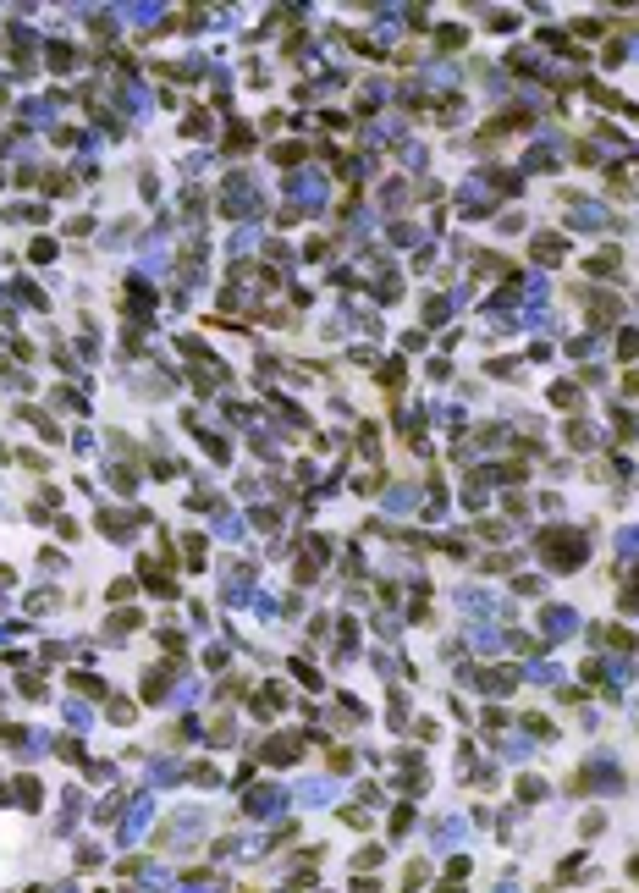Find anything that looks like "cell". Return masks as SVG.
Listing matches in <instances>:
<instances>
[{
  "instance_id": "obj_5",
  "label": "cell",
  "mask_w": 639,
  "mask_h": 893,
  "mask_svg": "<svg viewBox=\"0 0 639 893\" xmlns=\"http://www.w3.org/2000/svg\"><path fill=\"white\" fill-rule=\"evenodd\" d=\"M623 557H639V529H623Z\"/></svg>"
},
{
  "instance_id": "obj_3",
  "label": "cell",
  "mask_w": 639,
  "mask_h": 893,
  "mask_svg": "<svg viewBox=\"0 0 639 893\" xmlns=\"http://www.w3.org/2000/svg\"><path fill=\"white\" fill-rule=\"evenodd\" d=\"M546 629H551V640H563V634L573 629V612L568 606H551V612H546Z\"/></svg>"
},
{
  "instance_id": "obj_8",
  "label": "cell",
  "mask_w": 639,
  "mask_h": 893,
  "mask_svg": "<svg viewBox=\"0 0 639 893\" xmlns=\"http://www.w3.org/2000/svg\"><path fill=\"white\" fill-rule=\"evenodd\" d=\"M61 893H72V888H61Z\"/></svg>"
},
{
  "instance_id": "obj_6",
  "label": "cell",
  "mask_w": 639,
  "mask_h": 893,
  "mask_svg": "<svg viewBox=\"0 0 639 893\" xmlns=\"http://www.w3.org/2000/svg\"><path fill=\"white\" fill-rule=\"evenodd\" d=\"M496 893H518V888H512V883H501V888H496Z\"/></svg>"
},
{
  "instance_id": "obj_1",
  "label": "cell",
  "mask_w": 639,
  "mask_h": 893,
  "mask_svg": "<svg viewBox=\"0 0 639 893\" xmlns=\"http://www.w3.org/2000/svg\"><path fill=\"white\" fill-rule=\"evenodd\" d=\"M540 546H551V552H546V557H551V563H557V568H573V563H579V557H584V552H579V535H568V529H557V535H546V540H540Z\"/></svg>"
},
{
  "instance_id": "obj_4",
  "label": "cell",
  "mask_w": 639,
  "mask_h": 893,
  "mask_svg": "<svg viewBox=\"0 0 639 893\" xmlns=\"http://www.w3.org/2000/svg\"><path fill=\"white\" fill-rule=\"evenodd\" d=\"M265 755H270V761H292V755H298V739H270Z\"/></svg>"
},
{
  "instance_id": "obj_7",
  "label": "cell",
  "mask_w": 639,
  "mask_h": 893,
  "mask_svg": "<svg viewBox=\"0 0 639 893\" xmlns=\"http://www.w3.org/2000/svg\"><path fill=\"white\" fill-rule=\"evenodd\" d=\"M634 877H639V860H634Z\"/></svg>"
},
{
  "instance_id": "obj_2",
  "label": "cell",
  "mask_w": 639,
  "mask_h": 893,
  "mask_svg": "<svg viewBox=\"0 0 639 893\" xmlns=\"http://www.w3.org/2000/svg\"><path fill=\"white\" fill-rule=\"evenodd\" d=\"M248 811H259V816L282 811V789H259V794H248Z\"/></svg>"
}]
</instances>
